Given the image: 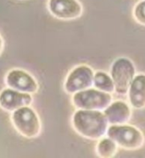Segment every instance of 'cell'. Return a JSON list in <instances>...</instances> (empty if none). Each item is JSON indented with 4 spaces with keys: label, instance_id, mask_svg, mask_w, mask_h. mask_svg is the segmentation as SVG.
<instances>
[{
    "label": "cell",
    "instance_id": "6da1fadb",
    "mask_svg": "<svg viewBox=\"0 0 145 158\" xmlns=\"http://www.w3.org/2000/svg\"><path fill=\"white\" fill-rule=\"evenodd\" d=\"M73 128L81 136L99 140L106 135L110 124L102 110L77 109L71 119Z\"/></svg>",
    "mask_w": 145,
    "mask_h": 158
},
{
    "label": "cell",
    "instance_id": "7a4b0ae2",
    "mask_svg": "<svg viewBox=\"0 0 145 158\" xmlns=\"http://www.w3.org/2000/svg\"><path fill=\"white\" fill-rule=\"evenodd\" d=\"M11 122L15 130L28 139L38 137L41 133V120L37 111L31 106L14 110L11 114Z\"/></svg>",
    "mask_w": 145,
    "mask_h": 158
},
{
    "label": "cell",
    "instance_id": "3957f363",
    "mask_svg": "<svg viewBox=\"0 0 145 158\" xmlns=\"http://www.w3.org/2000/svg\"><path fill=\"white\" fill-rule=\"evenodd\" d=\"M106 135L112 139L119 147L128 151L138 150L144 144V136L141 131L127 123L110 125Z\"/></svg>",
    "mask_w": 145,
    "mask_h": 158
},
{
    "label": "cell",
    "instance_id": "277c9868",
    "mask_svg": "<svg viewBox=\"0 0 145 158\" xmlns=\"http://www.w3.org/2000/svg\"><path fill=\"white\" fill-rule=\"evenodd\" d=\"M71 101L76 109L103 111L113 101V96L111 94L105 93L91 87L73 94Z\"/></svg>",
    "mask_w": 145,
    "mask_h": 158
},
{
    "label": "cell",
    "instance_id": "5b68a950",
    "mask_svg": "<svg viewBox=\"0 0 145 158\" xmlns=\"http://www.w3.org/2000/svg\"><path fill=\"white\" fill-rule=\"evenodd\" d=\"M110 75L114 83L115 92L120 95H125L136 76V68L130 59L120 57L111 65Z\"/></svg>",
    "mask_w": 145,
    "mask_h": 158
},
{
    "label": "cell",
    "instance_id": "8992f818",
    "mask_svg": "<svg viewBox=\"0 0 145 158\" xmlns=\"http://www.w3.org/2000/svg\"><path fill=\"white\" fill-rule=\"evenodd\" d=\"M94 72L89 65H80L70 71L66 77L64 89L67 94H73L93 87Z\"/></svg>",
    "mask_w": 145,
    "mask_h": 158
},
{
    "label": "cell",
    "instance_id": "52a82bcc",
    "mask_svg": "<svg viewBox=\"0 0 145 158\" xmlns=\"http://www.w3.org/2000/svg\"><path fill=\"white\" fill-rule=\"evenodd\" d=\"M48 10L54 17L63 21L78 19L83 12L78 0H48Z\"/></svg>",
    "mask_w": 145,
    "mask_h": 158
},
{
    "label": "cell",
    "instance_id": "ba28073f",
    "mask_svg": "<svg viewBox=\"0 0 145 158\" xmlns=\"http://www.w3.org/2000/svg\"><path fill=\"white\" fill-rule=\"evenodd\" d=\"M7 87L27 94H35L38 90V83L31 73L23 69H12L5 77Z\"/></svg>",
    "mask_w": 145,
    "mask_h": 158
},
{
    "label": "cell",
    "instance_id": "9c48e42d",
    "mask_svg": "<svg viewBox=\"0 0 145 158\" xmlns=\"http://www.w3.org/2000/svg\"><path fill=\"white\" fill-rule=\"evenodd\" d=\"M33 98L31 94L23 93L11 88H5L0 92V108L13 112L19 108L31 106Z\"/></svg>",
    "mask_w": 145,
    "mask_h": 158
},
{
    "label": "cell",
    "instance_id": "30bf717a",
    "mask_svg": "<svg viewBox=\"0 0 145 158\" xmlns=\"http://www.w3.org/2000/svg\"><path fill=\"white\" fill-rule=\"evenodd\" d=\"M103 112L110 125L127 123L131 117V106L122 100L112 101Z\"/></svg>",
    "mask_w": 145,
    "mask_h": 158
},
{
    "label": "cell",
    "instance_id": "8fae6325",
    "mask_svg": "<svg viewBox=\"0 0 145 158\" xmlns=\"http://www.w3.org/2000/svg\"><path fill=\"white\" fill-rule=\"evenodd\" d=\"M128 100L132 108L142 110L145 108V74L135 76L127 91Z\"/></svg>",
    "mask_w": 145,
    "mask_h": 158
},
{
    "label": "cell",
    "instance_id": "7c38bea8",
    "mask_svg": "<svg viewBox=\"0 0 145 158\" xmlns=\"http://www.w3.org/2000/svg\"><path fill=\"white\" fill-rule=\"evenodd\" d=\"M118 151V145L110 137H102L96 145L97 155L102 158H111L115 156Z\"/></svg>",
    "mask_w": 145,
    "mask_h": 158
},
{
    "label": "cell",
    "instance_id": "4fadbf2b",
    "mask_svg": "<svg viewBox=\"0 0 145 158\" xmlns=\"http://www.w3.org/2000/svg\"><path fill=\"white\" fill-rule=\"evenodd\" d=\"M93 86L105 93L113 94L115 92V85L111 75L103 71L94 72Z\"/></svg>",
    "mask_w": 145,
    "mask_h": 158
},
{
    "label": "cell",
    "instance_id": "5bb4252c",
    "mask_svg": "<svg viewBox=\"0 0 145 158\" xmlns=\"http://www.w3.org/2000/svg\"><path fill=\"white\" fill-rule=\"evenodd\" d=\"M132 14L135 21L140 25L145 26V0H142L135 5Z\"/></svg>",
    "mask_w": 145,
    "mask_h": 158
},
{
    "label": "cell",
    "instance_id": "9a60e30c",
    "mask_svg": "<svg viewBox=\"0 0 145 158\" xmlns=\"http://www.w3.org/2000/svg\"><path fill=\"white\" fill-rule=\"evenodd\" d=\"M3 49H4V40H3V38L1 37V35H0V55L2 54Z\"/></svg>",
    "mask_w": 145,
    "mask_h": 158
}]
</instances>
